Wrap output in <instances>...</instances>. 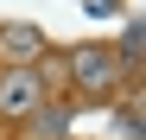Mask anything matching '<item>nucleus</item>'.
<instances>
[{"label": "nucleus", "instance_id": "nucleus-1", "mask_svg": "<svg viewBox=\"0 0 146 140\" xmlns=\"http://www.w3.org/2000/svg\"><path fill=\"white\" fill-rule=\"evenodd\" d=\"M38 108V70H7L0 77V115L7 121H26Z\"/></svg>", "mask_w": 146, "mask_h": 140}, {"label": "nucleus", "instance_id": "nucleus-2", "mask_svg": "<svg viewBox=\"0 0 146 140\" xmlns=\"http://www.w3.org/2000/svg\"><path fill=\"white\" fill-rule=\"evenodd\" d=\"M70 64H76V83H83V89H102V96H108L114 77H121V70H114V51H102V45H83Z\"/></svg>", "mask_w": 146, "mask_h": 140}, {"label": "nucleus", "instance_id": "nucleus-3", "mask_svg": "<svg viewBox=\"0 0 146 140\" xmlns=\"http://www.w3.org/2000/svg\"><path fill=\"white\" fill-rule=\"evenodd\" d=\"M0 51H13V57H38L44 38H38V26H7V32H0Z\"/></svg>", "mask_w": 146, "mask_h": 140}, {"label": "nucleus", "instance_id": "nucleus-4", "mask_svg": "<svg viewBox=\"0 0 146 140\" xmlns=\"http://www.w3.org/2000/svg\"><path fill=\"white\" fill-rule=\"evenodd\" d=\"M121 64L140 70V19H127V32H121Z\"/></svg>", "mask_w": 146, "mask_h": 140}, {"label": "nucleus", "instance_id": "nucleus-5", "mask_svg": "<svg viewBox=\"0 0 146 140\" xmlns=\"http://www.w3.org/2000/svg\"><path fill=\"white\" fill-rule=\"evenodd\" d=\"M64 121H70L64 108H51V115H38V134H64Z\"/></svg>", "mask_w": 146, "mask_h": 140}]
</instances>
